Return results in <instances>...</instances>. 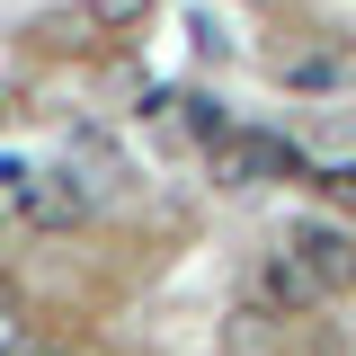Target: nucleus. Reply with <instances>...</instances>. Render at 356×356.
<instances>
[{
  "label": "nucleus",
  "instance_id": "f257e3e1",
  "mask_svg": "<svg viewBox=\"0 0 356 356\" xmlns=\"http://www.w3.org/2000/svg\"><path fill=\"white\" fill-rule=\"evenodd\" d=\"M285 259H294V276H303L321 303H339V294H356V232L348 222H330V214H303V222H285V241H276Z\"/></svg>",
  "mask_w": 356,
  "mask_h": 356
},
{
  "label": "nucleus",
  "instance_id": "f03ea898",
  "mask_svg": "<svg viewBox=\"0 0 356 356\" xmlns=\"http://www.w3.org/2000/svg\"><path fill=\"white\" fill-rule=\"evenodd\" d=\"M303 161H294V143L285 134H259V125H232L214 143V178L222 187H267V178H294Z\"/></svg>",
  "mask_w": 356,
  "mask_h": 356
},
{
  "label": "nucleus",
  "instance_id": "7ed1b4c3",
  "mask_svg": "<svg viewBox=\"0 0 356 356\" xmlns=\"http://www.w3.org/2000/svg\"><path fill=\"white\" fill-rule=\"evenodd\" d=\"M36 196H44V170L0 161V222H36Z\"/></svg>",
  "mask_w": 356,
  "mask_h": 356
},
{
  "label": "nucleus",
  "instance_id": "20e7f679",
  "mask_svg": "<svg viewBox=\"0 0 356 356\" xmlns=\"http://www.w3.org/2000/svg\"><path fill=\"white\" fill-rule=\"evenodd\" d=\"M81 9H89V27H107V36H125V27H143V18H152L161 0H81Z\"/></svg>",
  "mask_w": 356,
  "mask_h": 356
},
{
  "label": "nucleus",
  "instance_id": "39448f33",
  "mask_svg": "<svg viewBox=\"0 0 356 356\" xmlns=\"http://www.w3.org/2000/svg\"><path fill=\"white\" fill-rule=\"evenodd\" d=\"M0 356H27V321H18L9 303H0Z\"/></svg>",
  "mask_w": 356,
  "mask_h": 356
},
{
  "label": "nucleus",
  "instance_id": "423d86ee",
  "mask_svg": "<svg viewBox=\"0 0 356 356\" xmlns=\"http://www.w3.org/2000/svg\"><path fill=\"white\" fill-rule=\"evenodd\" d=\"M321 187H330L339 205H356V161H348V170H321Z\"/></svg>",
  "mask_w": 356,
  "mask_h": 356
},
{
  "label": "nucleus",
  "instance_id": "0eeeda50",
  "mask_svg": "<svg viewBox=\"0 0 356 356\" xmlns=\"http://www.w3.org/2000/svg\"><path fill=\"white\" fill-rule=\"evenodd\" d=\"M0 303H9V294H0Z\"/></svg>",
  "mask_w": 356,
  "mask_h": 356
}]
</instances>
